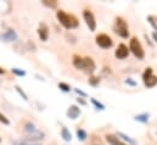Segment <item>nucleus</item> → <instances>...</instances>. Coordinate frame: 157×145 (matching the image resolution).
<instances>
[{"label":"nucleus","instance_id":"nucleus-16","mask_svg":"<svg viewBox=\"0 0 157 145\" xmlns=\"http://www.w3.org/2000/svg\"><path fill=\"white\" fill-rule=\"evenodd\" d=\"M117 137H118V138H122V139H124L125 142H128V143H129V145H136V142H135L134 139H132L130 137H128V135H127V134H124V133H121V132H118Z\"/></svg>","mask_w":157,"mask_h":145},{"label":"nucleus","instance_id":"nucleus-20","mask_svg":"<svg viewBox=\"0 0 157 145\" xmlns=\"http://www.w3.org/2000/svg\"><path fill=\"white\" fill-rule=\"evenodd\" d=\"M15 89L17 90V93H18L20 95H22V98H23L25 100H28V95H27V94H26V93L22 90V88H21L20 85H15Z\"/></svg>","mask_w":157,"mask_h":145},{"label":"nucleus","instance_id":"nucleus-9","mask_svg":"<svg viewBox=\"0 0 157 145\" xmlns=\"http://www.w3.org/2000/svg\"><path fill=\"white\" fill-rule=\"evenodd\" d=\"M38 36H39L40 40L43 41H46L48 38H49V27L45 22H41L38 27Z\"/></svg>","mask_w":157,"mask_h":145},{"label":"nucleus","instance_id":"nucleus-5","mask_svg":"<svg viewBox=\"0 0 157 145\" xmlns=\"http://www.w3.org/2000/svg\"><path fill=\"white\" fill-rule=\"evenodd\" d=\"M129 50L138 57V59H144V50H143V46L139 41V39L136 38H132L130 41H129Z\"/></svg>","mask_w":157,"mask_h":145},{"label":"nucleus","instance_id":"nucleus-27","mask_svg":"<svg viewBox=\"0 0 157 145\" xmlns=\"http://www.w3.org/2000/svg\"><path fill=\"white\" fill-rule=\"evenodd\" d=\"M76 93H77V94H79V95H82V96H86V94H85L84 92L79 90V89H76Z\"/></svg>","mask_w":157,"mask_h":145},{"label":"nucleus","instance_id":"nucleus-11","mask_svg":"<svg viewBox=\"0 0 157 145\" xmlns=\"http://www.w3.org/2000/svg\"><path fill=\"white\" fill-rule=\"evenodd\" d=\"M128 54H129V50H128V48L124 44H119L117 50H116V53H115V55H116L117 59H125L128 56Z\"/></svg>","mask_w":157,"mask_h":145},{"label":"nucleus","instance_id":"nucleus-17","mask_svg":"<svg viewBox=\"0 0 157 145\" xmlns=\"http://www.w3.org/2000/svg\"><path fill=\"white\" fill-rule=\"evenodd\" d=\"M77 137H78V139L80 140V142H84V140H86L88 134H86V132H85L84 129L78 128V129H77Z\"/></svg>","mask_w":157,"mask_h":145},{"label":"nucleus","instance_id":"nucleus-19","mask_svg":"<svg viewBox=\"0 0 157 145\" xmlns=\"http://www.w3.org/2000/svg\"><path fill=\"white\" fill-rule=\"evenodd\" d=\"M135 120H136V121H140V122H143V123H147V121H149V115H147V113L138 115V116H135Z\"/></svg>","mask_w":157,"mask_h":145},{"label":"nucleus","instance_id":"nucleus-1","mask_svg":"<svg viewBox=\"0 0 157 145\" xmlns=\"http://www.w3.org/2000/svg\"><path fill=\"white\" fill-rule=\"evenodd\" d=\"M56 17H57L59 22H60L66 29H73V28H77L79 26L78 18H77L75 15H72V14L65 12L63 10H57Z\"/></svg>","mask_w":157,"mask_h":145},{"label":"nucleus","instance_id":"nucleus-26","mask_svg":"<svg viewBox=\"0 0 157 145\" xmlns=\"http://www.w3.org/2000/svg\"><path fill=\"white\" fill-rule=\"evenodd\" d=\"M89 83H90L91 85H96V84L99 83V78H98V77H91V78L89 79Z\"/></svg>","mask_w":157,"mask_h":145},{"label":"nucleus","instance_id":"nucleus-25","mask_svg":"<svg viewBox=\"0 0 157 145\" xmlns=\"http://www.w3.org/2000/svg\"><path fill=\"white\" fill-rule=\"evenodd\" d=\"M91 103L94 104V106H95V108H98V109H99V110H104V109H105V106H104V105H102L101 103H99V101H96L95 99H91Z\"/></svg>","mask_w":157,"mask_h":145},{"label":"nucleus","instance_id":"nucleus-18","mask_svg":"<svg viewBox=\"0 0 157 145\" xmlns=\"http://www.w3.org/2000/svg\"><path fill=\"white\" fill-rule=\"evenodd\" d=\"M43 4L50 9H56L57 7V1L56 0H43Z\"/></svg>","mask_w":157,"mask_h":145},{"label":"nucleus","instance_id":"nucleus-21","mask_svg":"<svg viewBox=\"0 0 157 145\" xmlns=\"http://www.w3.org/2000/svg\"><path fill=\"white\" fill-rule=\"evenodd\" d=\"M149 22L151 23V26L157 31V16H149Z\"/></svg>","mask_w":157,"mask_h":145},{"label":"nucleus","instance_id":"nucleus-2","mask_svg":"<svg viewBox=\"0 0 157 145\" xmlns=\"http://www.w3.org/2000/svg\"><path fill=\"white\" fill-rule=\"evenodd\" d=\"M73 66L77 69V70H82L84 72H89L93 73L95 71L96 66H95V62L93 61L91 57H82L79 55H73Z\"/></svg>","mask_w":157,"mask_h":145},{"label":"nucleus","instance_id":"nucleus-22","mask_svg":"<svg viewBox=\"0 0 157 145\" xmlns=\"http://www.w3.org/2000/svg\"><path fill=\"white\" fill-rule=\"evenodd\" d=\"M11 72L13 74H16V76H18V77H25L26 76V72L23 70H20V69H12Z\"/></svg>","mask_w":157,"mask_h":145},{"label":"nucleus","instance_id":"nucleus-24","mask_svg":"<svg viewBox=\"0 0 157 145\" xmlns=\"http://www.w3.org/2000/svg\"><path fill=\"white\" fill-rule=\"evenodd\" d=\"M0 122H1L2 124H6V126H9V124H10V120H9L5 115H2L1 112H0Z\"/></svg>","mask_w":157,"mask_h":145},{"label":"nucleus","instance_id":"nucleus-6","mask_svg":"<svg viewBox=\"0 0 157 145\" xmlns=\"http://www.w3.org/2000/svg\"><path fill=\"white\" fill-rule=\"evenodd\" d=\"M83 18H84L86 26L89 27V29H90L91 32H94V31L96 29V21H95L94 14H93L90 10L85 9V10L83 11Z\"/></svg>","mask_w":157,"mask_h":145},{"label":"nucleus","instance_id":"nucleus-10","mask_svg":"<svg viewBox=\"0 0 157 145\" xmlns=\"http://www.w3.org/2000/svg\"><path fill=\"white\" fill-rule=\"evenodd\" d=\"M16 39H17V33L11 28L7 29L5 33L0 34V40H2V41H15Z\"/></svg>","mask_w":157,"mask_h":145},{"label":"nucleus","instance_id":"nucleus-31","mask_svg":"<svg viewBox=\"0 0 157 145\" xmlns=\"http://www.w3.org/2000/svg\"><path fill=\"white\" fill-rule=\"evenodd\" d=\"M0 142H1V138H0Z\"/></svg>","mask_w":157,"mask_h":145},{"label":"nucleus","instance_id":"nucleus-13","mask_svg":"<svg viewBox=\"0 0 157 145\" xmlns=\"http://www.w3.org/2000/svg\"><path fill=\"white\" fill-rule=\"evenodd\" d=\"M105 138H106L107 143H109L110 145H127L125 143H123L118 137L113 135V134H107Z\"/></svg>","mask_w":157,"mask_h":145},{"label":"nucleus","instance_id":"nucleus-8","mask_svg":"<svg viewBox=\"0 0 157 145\" xmlns=\"http://www.w3.org/2000/svg\"><path fill=\"white\" fill-rule=\"evenodd\" d=\"M95 39H96V44L100 48H102V49H109V48L112 46V39H111V37H109L107 34H105V33H101V34L96 36Z\"/></svg>","mask_w":157,"mask_h":145},{"label":"nucleus","instance_id":"nucleus-15","mask_svg":"<svg viewBox=\"0 0 157 145\" xmlns=\"http://www.w3.org/2000/svg\"><path fill=\"white\" fill-rule=\"evenodd\" d=\"M61 137L63 138L65 142H71V139H72V135H71L70 131L66 127H62V129H61Z\"/></svg>","mask_w":157,"mask_h":145},{"label":"nucleus","instance_id":"nucleus-3","mask_svg":"<svg viewBox=\"0 0 157 145\" xmlns=\"http://www.w3.org/2000/svg\"><path fill=\"white\" fill-rule=\"evenodd\" d=\"M23 132L27 134L26 138L32 139V140L39 142L40 139L44 138V133H43L41 131H39V129H37L36 126H34L32 122H26V123H25V126H23Z\"/></svg>","mask_w":157,"mask_h":145},{"label":"nucleus","instance_id":"nucleus-29","mask_svg":"<svg viewBox=\"0 0 157 145\" xmlns=\"http://www.w3.org/2000/svg\"><path fill=\"white\" fill-rule=\"evenodd\" d=\"M6 71H5V69H2V67H0V74H5Z\"/></svg>","mask_w":157,"mask_h":145},{"label":"nucleus","instance_id":"nucleus-30","mask_svg":"<svg viewBox=\"0 0 157 145\" xmlns=\"http://www.w3.org/2000/svg\"><path fill=\"white\" fill-rule=\"evenodd\" d=\"M127 83H128V84H132V85H135V82H132V80H129V79L127 80Z\"/></svg>","mask_w":157,"mask_h":145},{"label":"nucleus","instance_id":"nucleus-23","mask_svg":"<svg viewBox=\"0 0 157 145\" xmlns=\"http://www.w3.org/2000/svg\"><path fill=\"white\" fill-rule=\"evenodd\" d=\"M59 88L61 89V90H63V92H70L71 90V87L68 85V84H66V83H59Z\"/></svg>","mask_w":157,"mask_h":145},{"label":"nucleus","instance_id":"nucleus-14","mask_svg":"<svg viewBox=\"0 0 157 145\" xmlns=\"http://www.w3.org/2000/svg\"><path fill=\"white\" fill-rule=\"evenodd\" d=\"M13 145H41L40 142L37 140H32V139H28V138H23V139H18L16 140Z\"/></svg>","mask_w":157,"mask_h":145},{"label":"nucleus","instance_id":"nucleus-12","mask_svg":"<svg viewBox=\"0 0 157 145\" xmlns=\"http://www.w3.org/2000/svg\"><path fill=\"white\" fill-rule=\"evenodd\" d=\"M80 115V108L77 106V105H71L68 110H67V116H68V118H71V120H76V118H78V116Z\"/></svg>","mask_w":157,"mask_h":145},{"label":"nucleus","instance_id":"nucleus-28","mask_svg":"<svg viewBox=\"0 0 157 145\" xmlns=\"http://www.w3.org/2000/svg\"><path fill=\"white\" fill-rule=\"evenodd\" d=\"M77 101H78V103H80L82 105H85V101H83V100H82V98H78V99H77Z\"/></svg>","mask_w":157,"mask_h":145},{"label":"nucleus","instance_id":"nucleus-4","mask_svg":"<svg viewBox=\"0 0 157 145\" xmlns=\"http://www.w3.org/2000/svg\"><path fill=\"white\" fill-rule=\"evenodd\" d=\"M115 32L119 37H122V38H128V36H129L128 25H127V22L122 17H117L116 18V22H115Z\"/></svg>","mask_w":157,"mask_h":145},{"label":"nucleus","instance_id":"nucleus-7","mask_svg":"<svg viewBox=\"0 0 157 145\" xmlns=\"http://www.w3.org/2000/svg\"><path fill=\"white\" fill-rule=\"evenodd\" d=\"M143 79L147 88H152L157 84V77L152 73V69H146L143 74Z\"/></svg>","mask_w":157,"mask_h":145}]
</instances>
